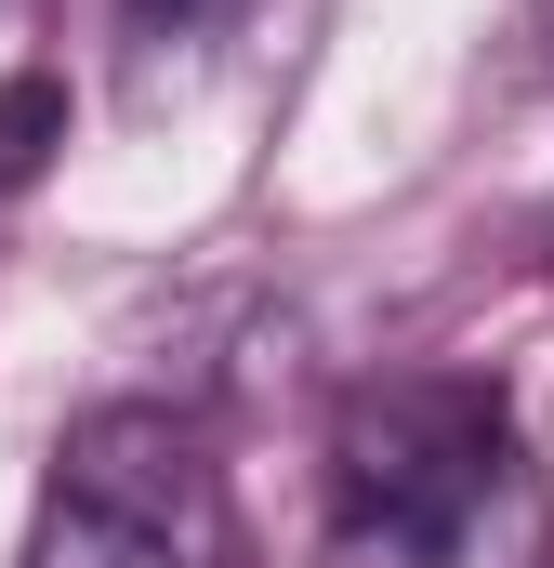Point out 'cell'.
<instances>
[{"instance_id":"6da1fadb","label":"cell","mask_w":554,"mask_h":568,"mask_svg":"<svg viewBox=\"0 0 554 568\" xmlns=\"http://www.w3.org/2000/svg\"><path fill=\"white\" fill-rule=\"evenodd\" d=\"M330 529L357 568H542V476L489 384H370L330 424Z\"/></svg>"},{"instance_id":"3957f363","label":"cell","mask_w":554,"mask_h":568,"mask_svg":"<svg viewBox=\"0 0 554 568\" xmlns=\"http://www.w3.org/2000/svg\"><path fill=\"white\" fill-rule=\"evenodd\" d=\"M27 568H185L172 529H145V516H106V503H40V529H27Z\"/></svg>"},{"instance_id":"8992f818","label":"cell","mask_w":554,"mask_h":568,"mask_svg":"<svg viewBox=\"0 0 554 568\" xmlns=\"http://www.w3.org/2000/svg\"><path fill=\"white\" fill-rule=\"evenodd\" d=\"M515 40H529V67L554 80V0H529V13H515Z\"/></svg>"},{"instance_id":"5b68a950","label":"cell","mask_w":554,"mask_h":568,"mask_svg":"<svg viewBox=\"0 0 554 568\" xmlns=\"http://www.w3.org/2000/svg\"><path fill=\"white\" fill-rule=\"evenodd\" d=\"M225 13H238V0H133L145 40H158V27H172V40H198V27H225Z\"/></svg>"},{"instance_id":"7a4b0ae2","label":"cell","mask_w":554,"mask_h":568,"mask_svg":"<svg viewBox=\"0 0 554 568\" xmlns=\"http://www.w3.org/2000/svg\"><path fill=\"white\" fill-rule=\"evenodd\" d=\"M53 489L66 503H106V516H145V529H198V503H212V449L185 410H158V397H120V410H80L66 449H53Z\"/></svg>"},{"instance_id":"277c9868","label":"cell","mask_w":554,"mask_h":568,"mask_svg":"<svg viewBox=\"0 0 554 568\" xmlns=\"http://www.w3.org/2000/svg\"><path fill=\"white\" fill-rule=\"evenodd\" d=\"M53 133H66V93H53V80H13V93H0V185H27Z\"/></svg>"}]
</instances>
